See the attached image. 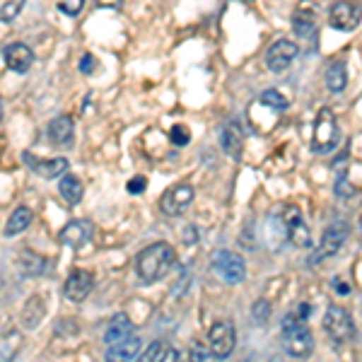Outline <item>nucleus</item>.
<instances>
[{"mask_svg":"<svg viewBox=\"0 0 362 362\" xmlns=\"http://www.w3.org/2000/svg\"><path fill=\"white\" fill-rule=\"evenodd\" d=\"M174 247L167 242H155L150 247H145L136 256V276L143 285H153L157 280H162L172 271L174 266Z\"/></svg>","mask_w":362,"mask_h":362,"instance_id":"obj_1","label":"nucleus"},{"mask_svg":"<svg viewBox=\"0 0 362 362\" xmlns=\"http://www.w3.org/2000/svg\"><path fill=\"white\" fill-rule=\"evenodd\" d=\"M338 121L336 114L331 109H321L317 116V124H314V133H312V150L319 155L334 153L338 145Z\"/></svg>","mask_w":362,"mask_h":362,"instance_id":"obj_2","label":"nucleus"},{"mask_svg":"<svg viewBox=\"0 0 362 362\" xmlns=\"http://www.w3.org/2000/svg\"><path fill=\"white\" fill-rule=\"evenodd\" d=\"M213 268H215V273H218V276L230 285H239L244 278H247L244 259L230 249H220L218 254L213 256Z\"/></svg>","mask_w":362,"mask_h":362,"instance_id":"obj_3","label":"nucleus"},{"mask_svg":"<svg viewBox=\"0 0 362 362\" xmlns=\"http://www.w3.org/2000/svg\"><path fill=\"white\" fill-rule=\"evenodd\" d=\"M348 239V225L343 220H336L324 230V237H321L319 247L314 249V254L309 256V264H319V261L329 259V256L338 254V249L343 247V242Z\"/></svg>","mask_w":362,"mask_h":362,"instance_id":"obj_4","label":"nucleus"},{"mask_svg":"<svg viewBox=\"0 0 362 362\" xmlns=\"http://www.w3.org/2000/svg\"><path fill=\"white\" fill-rule=\"evenodd\" d=\"M362 20V5L358 0H336L329 10V22L338 32H353Z\"/></svg>","mask_w":362,"mask_h":362,"instance_id":"obj_5","label":"nucleus"},{"mask_svg":"<svg viewBox=\"0 0 362 362\" xmlns=\"http://www.w3.org/2000/svg\"><path fill=\"white\" fill-rule=\"evenodd\" d=\"M324 329L334 341L343 343V341H350L355 336V324H353V317L348 314V309L338 307V305H331L326 309L324 314Z\"/></svg>","mask_w":362,"mask_h":362,"instance_id":"obj_6","label":"nucleus"},{"mask_svg":"<svg viewBox=\"0 0 362 362\" xmlns=\"http://www.w3.org/2000/svg\"><path fill=\"white\" fill-rule=\"evenodd\" d=\"M283 348L288 355L293 358H309L314 350V338H312V331L307 329L305 324H295V326H288L283 329Z\"/></svg>","mask_w":362,"mask_h":362,"instance_id":"obj_7","label":"nucleus"},{"mask_svg":"<svg viewBox=\"0 0 362 362\" xmlns=\"http://www.w3.org/2000/svg\"><path fill=\"white\" fill-rule=\"evenodd\" d=\"M194 198H196L194 186L177 184V186H172V189L165 191V196L160 198V208H162V213L169 215V218H177V215H184L186 210L191 208Z\"/></svg>","mask_w":362,"mask_h":362,"instance_id":"obj_8","label":"nucleus"},{"mask_svg":"<svg viewBox=\"0 0 362 362\" xmlns=\"http://www.w3.org/2000/svg\"><path fill=\"white\" fill-rule=\"evenodd\" d=\"M208 343H210V353L218 360H225L232 355V350L237 346V331L230 321H220L210 329L208 334Z\"/></svg>","mask_w":362,"mask_h":362,"instance_id":"obj_9","label":"nucleus"},{"mask_svg":"<svg viewBox=\"0 0 362 362\" xmlns=\"http://www.w3.org/2000/svg\"><path fill=\"white\" fill-rule=\"evenodd\" d=\"M297 54H300V46L295 42H290V39H280L268 49L266 54V66L271 73H283V70L290 68V63L295 61Z\"/></svg>","mask_w":362,"mask_h":362,"instance_id":"obj_10","label":"nucleus"},{"mask_svg":"<svg viewBox=\"0 0 362 362\" xmlns=\"http://www.w3.org/2000/svg\"><path fill=\"white\" fill-rule=\"evenodd\" d=\"M283 225H285V230H288V239L295 244V247H309V244H312L309 227H307L305 218H302V213H300V208H297V206L285 208Z\"/></svg>","mask_w":362,"mask_h":362,"instance_id":"obj_11","label":"nucleus"},{"mask_svg":"<svg viewBox=\"0 0 362 362\" xmlns=\"http://www.w3.org/2000/svg\"><path fill=\"white\" fill-rule=\"evenodd\" d=\"M92 232H95V225H92L90 220H70V223L58 232V242L70 249H83L92 239Z\"/></svg>","mask_w":362,"mask_h":362,"instance_id":"obj_12","label":"nucleus"},{"mask_svg":"<svg viewBox=\"0 0 362 362\" xmlns=\"http://www.w3.org/2000/svg\"><path fill=\"white\" fill-rule=\"evenodd\" d=\"M92 285H95V280H92V273L90 271H83V268H78V271H73L66 280V285H63V293L70 302H83L90 297L92 293Z\"/></svg>","mask_w":362,"mask_h":362,"instance_id":"obj_13","label":"nucleus"},{"mask_svg":"<svg viewBox=\"0 0 362 362\" xmlns=\"http://www.w3.org/2000/svg\"><path fill=\"white\" fill-rule=\"evenodd\" d=\"M3 58H5V66H8L13 73H27L34 63V54L27 44L22 42H15L10 46H5L3 51Z\"/></svg>","mask_w":362,"mask_h":362,"instance_id":"obj_14","label":"nucleus"},{"mask_svg":"<svg viewBox=\"0 0 362 362\" xmlns=\"http://www.w3.org/2000/svg\"><path fill=\"white\" fill-rule=\"evenodd\" d=\"M27 165L32 167V172H37L44 179H61L68 172V160L66 157H51V160H39L34 155H25Z\"/></svg>","mask_w":362,"mask_h":362,"instance_id":"obj_15","label":"nucleus"},{"mask_svg":"<svg viewBox=\"0 0 362 362\" xmlns=\"http://www.w3.org/2000/svg\"><path fill=\"white\" fill-rule=\"evenodd\" d=\"M128 336H133V321H131L128 314L119 312L107 324V331H104V343H107V346H114V343L126 341Z\"/></svg>","mask_w":362,"mask_h":362,"instance_id":"obj_16","label":"nucleus"},{"mask_svg":"<svg viewBox=\"0 0 362 362\" xmlns=\"http://www.w3.org/2000/svg\"><path fill=\"white\" fill-rule=\"evenodd\" d=\"M138 353H140V338L138 336H128L126 341L109 346L104 360H107V362H133L138 358Z\"/></svg>","mask_w":362,"mask_h":362,"instance_id":"obj_17","label":"nucleus"},{"mask_svg":"<svg viewBox=\"0 0 362 362\" xmlns=\"http://www.w3.org/2000/svg\"><path fill=\"white\" fill-rule=\"evenodd\" d=\"M73 133H75V124L70 116H58V119H54L49 124V128H46V136H49V140L54 145H68L73 143Z\"/></svg>","mask_w":362,"mask_h":362,"instance_id":"obj_18","label":"nucleus"},{"mask_svg":"<svg viewBox=\"0 0 362 362\" xmlns=\"http://www.w3.org/2000/svg\"><path fill=\"white\" fill-rule=\"evenodd\" d=\"M58 194L63 196V201H66L68 206H78L85 194L83 181L78 177H73V174H63V177L58 179Z\"/></svg>","mask_w":362,"mask_h":362,"instance_id":"obj_19","label":"nucleus"},{"mask_svg":"<svg viewBox=\"0 0 362 362\" xmlns=\"http://www.w3.org/2000/svg\"><path fill=\"white\" fill-rule=\"evenodd\" d=\"M34 220V213L29 210L27 206H20L17 210H13V215H10V220L5 223V237H17L22 235V232L27 230L29 225H32Z\"/></svg>","mask_w":362,"mask_h":362,"instance_id":"obj_20","label":"nucleus"},{"mask_svg":"<svg viewBox=\"0 0 362 362\" xmlns=\"http://www.w3.org/2000/svg\"><path fill=\"white\" fill-rule=\"evenodd\" d=\"M295 34L302 39H309L314 34V10L312 3H302L295 13Z\"/></svg>","mask_w":362,"mask_h":362,"instance_id":"obj_21","label":"nucleus"},{"mask_svg":"<svg viewBox=\"0 0 362 362\" xmlns=\"http://www.w3.org/2000/svg\"><path fill=\"white\" fill-rule=\"evenodd\" d=\"M220 145H223V150L227 155H232V157L239 155V150H242V128H239L235 121L223 128V133H220Z\"/></svg>","mask_w":362,"mask_h":362,"instance_id":"obj_22","label":"nucleus"},{"mask_svg":"<svg viewBox=\"0 0 362 362\" xmlns=\"http://www.w3.org/2000/svg\"><path fill=\"white\" fill-rule=\"evenodd\" d=\"M44 312H46L44 300H42V297H39V295H32V300L27 302L25 312H22V324H25L27 329H34V326L42 324Z\"/></svg>","mask_w":362,"mask_h":362,"instance_id":"obj_23","label":"nucleus"},{"mask_svg":"<svg viewBox=\"0 0 362 362\" xmlns=\"http://www.w3.org/2000/svg\"><path fill=\"white\" fill-rule=\"evenodd\" d=\"M348 85V70L343 63H334L329 70H326V87H329V92H343Z\"/></svg>","mask_w":362,"mask_h":362,"instance_id":"obj_24","label":"nucleus"},{"mask_svg":"<svg viewBox=\"0 0 362 362\" xmlns=\"http://www.w3.org/2000/svg\"><path fill=\"white\" fill-rule=\"evenodd\" d=\"M20 348H22L20 334H15V331L3 334V336H0V362H13Z\"/></svg>","mask_w":362,"mask_h":362,"instance_id":"obj_25","label":"nucleus"},{"mask_svg":"<svg viewBox=\"0 0 362 362\" xmlns=\"http://www.w3.org/2000/svg\"><path fill=\"white\" fill-rule=\"evenodd\" d=\"M17 268H20L27 278H34L44 271V259L42 256H34V254H22V259L17 261Z\"/></svg>","mask_w":362,"mask_h":362,"instance_id":"obj_26","label":"nucleus"},{"mask_svg":"<svg viewBox=\"0 0 362 362\" xmlns=\"http://www.w3.org/2000/svg\"><path fill=\"white\" fill-rule=\"evenodd\" d=\"M259 102L264 104V107L273 109V112H278V114H283L285 109H288V99L280 95L278 90H266L264 95L259 97Z\"/></svg>","mask_w":362,"mask_h":362,"instance_id":"obj_27","label":"nucleus"},{"mask_svg":"<svg viewBox=\"0 0 362 362\" xmlns=\"http://www.w3.org/2000/svg\"><path fill=\"white\" fill-rule=\"evenodd\" d=\"M27 0H0V22H13L22 13Z\"/></svg>","mask_w":362,"mask_h":362,"instance_id":"obj_28","label":"nucleus"},{"mask_svg":"<svg viewBox=\"0 0 362 362\" xmlns=\"http://www.w3.org/2000/svg\"><path fill=\"white\" fill-rule=\"evenodd\" d=\"M162 358V343H150L148 348L143 350V353H138V358L133 362H160Z\"/></svg>","mask_w":362,"mask_h":362,"instance_id":"obj_29","label":"nucleus"},{"mask_svg":"<svg viewBox=\"0 0 362 362\" xmlns=\"http://www.w3.org/2000/svg\"><path fill=\"white\" fill-rule=\"evenodd\" d=\"M85 8V0H58V10L68 17H78Z\"/></svg>","mask_w":362,"mask_h":362,"instance_id":"obj_30","label":"nucleus"},{"mask_svg":"<svg viewBox=\"0 0 362 362\" xmlns=\"http://www.w3.org/2000/svg\"><path fill=\"white\" fill-rule=\"evenodd\" d=\"M169 138H172V143L177 145V148H184V145H189V128L174 126L172 133H169Z\"/></svg>","mask_w":362,"mask_h":362,"instance_id":"obj_31","label":"nucleus"},{"mask_svg":"<svg viewBox=\"0 0 362 362\" xmlns=\"http://www.w3.org/2000/svg\"><path fill=\"white\" fill-rule=\"evenodd\" d=\"M268 314H271V305H268L266 300H259V302H256V305H254V319L259 321V324H264Z\"/></svg>","mask_w":362,"mask_h":362,"instance_id":"obj_32","label":"nucleus"},{"mask_svg":"<svg viewBox=\"0 0 362 362\" xmlns=\"http://www.w3.org/2000/svg\"><path fill=\"white\" fill-rule=\"evenodd\" d=\"M128 194H143L145 189H148V181H145V177H133L131 181H128Z\"/></svg>","mask_w":362,"mask_h":362,"instance_id":"obj_33","label":"nucleus"},{"mask_svg":"<svg viewBox=\"0 0 362 362\" xmlns=\"http://www.w3.org/2000/svg\"><path fill=\"white\" fill-rule=\"evenodd\" d=\"M95 66H97V58L92 54H85L83 61H80V70H83L85 75H92L95 73Z\"/></svg>","mask_w":362,"mask_h":362,"instance_id":"obj_34","label":"nucleus"},{"mask_svg":"<svg viewBox=\"0 0 362 362\" xmlns=\"http://www.w3.org/2000/svg\"><path fill=\"white\" fill-rule=\"evenodd\" d=\"M336 194H338V196H353V194H355V189L348 184L346 179L341 177V179L336 181Z\"/></svg>","mask_w":362,"mask_h":362,"instance_id":"obj_35","label":"nucleus"},{"mask_svg":"<svg viewBox=\"0 0 362 362\" xmlns=\"http://www.w3.org/2000/svg\"><path fill=\"white\" fill-rule=\"evenodd\" d=\"M160 362H184V360H181V353L177 348H169L167 353H162Z\"/></svg>","mask_w":362,"mask_h":362,"instance_id":"obj_36","label":"nucleus"},{"mask_svg":"<svg viewBox=\"0 0 362 362\" xmlns=\"http://www.w3.org/2000/svg\"><path fill=\"white\" fill-rule=\"evenodd\" d=\"M184 242L186 244H196L198 242V230H196V227H186V232H184Z\"/></svg>","mask_w":362,"mask_h":362,"instance_id":"obj_37","label":"nucleus"},{"mask_svg":"<svg viewBox=\"0 0 362 362\" xmlns=\"http://www.w3.org/2000/svg\"><path fill=\"white\" fill-rule=\"evenodd\" d=\"M97 3L102 5V8H119L121 0H97Z\"/></svg>","mask_w":362,"mask_h":362,"instance_id":"obj_38","label":"nucleus"},{"mask_svg":"<svg viewBox=\"0 0 362 362\" xmlns=\"http://www.w3.org/2000/svg\"><path fill=\"white\" fill-rule=\"evenodd\" d=\"M336 290H338V293H341V295H348V293H350V285H346V283H338V280H336Z\"/></svg>","mask_w":362,"mask_h":362,"instance_id":"obj_39","label":"nucleus"},{"mask_svg":"<svg viewBox=\"0 0 362 362\" xmlns=\"http://www.w3.org/2000/svg\"><path fill=\"white\" fill-rule=\"evenodd\" d=\"M0 119H3V99H0Z\"/></svg>","mask_w":362,"mask_h":362,"instance_id":"obj_40","label":"nucleus"}]
</instances>
